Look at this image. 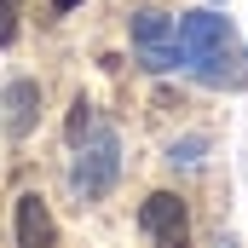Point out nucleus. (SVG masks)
<instances>
[{"mask_svg": "<svg viewBox=\"0 0 248 248\" xmlns=\"http://www.w3.org/2000/svg\"><path fill=\"white\" fill-rule=\"evenodd\" d=\"M179 63L202 87H243L248 75L237 69V41H231V23L208 6H196L179 17Z\"/></svg>", "mask_w": 248, "mask_h": 248, "instance_id": "nucleus-1", "label": "nucleus"}, {"mask_svg": "<svg viewBox=\"0 0 248 248\" xmlns=\"http://www.w3.org/2000/svg\"><path fill=\"white\" fill-rule=\"evenodd\" d=\"M116 179H122V139H116V127H87L75 139V156H69V190L81 202H98V196L116 190Z\"/></svg>", "mask_w": 248, "mask_h": 248, "instance_id": "nucleus-2", "label": "nucleus"}, {"mask_svg": "<svg viewBox=\"0 0 248 248\" xmlns=\"http://www.w3.org/2000/svg\"><path fill=\"white\" fill-rule=\"evenodd\" d=\"M133 52H139V63H144L150 75L179 69V23H173L168 12H156V6L133 12Z\"/></svg>", "mask_w": 248, "mask_h": 248, "instance_id": "nucleus-3", "label": "nucleus"}, {"mask_svg": "<svg viewBox=\"0 0 248 248\" xmlns=\"http://www.w3.org/2000/svg\"><path fill=\"white\" fill-rule=\"evenodd\" d=\"M139 225H144V237H156V243H168V248H179V243L190 237L185 202H179L173 190H150L144 208H139Z\"/></svg>", "mask_w": 248, "mask_h": 248, "instance_id": "nucleus-4", "label": "nucleus"}, {"mask_svg": "<svg viewBox=\"0 0 248 248\" xmlns=\"http://www.w3.org/2000/svg\"><path fill=\"white\" fill-rule=\"evenodd\" d=\"M35 122H41V87L35 81H6V133L29 139Z\"/></svg>", "mask_w": 248, "mask_h": 248, "instance_id": "nucleus-5", "label": "nucleus"}, {"mask_svg": "<svg viewBox=\"0 0 248 248\" xmlns=\"http://www.w3.org/2000/svg\"><path fill=\"white\" fill-rule=\"evenodd\" d=\"M12 225H17V243H23V248H52V243H58V225H52V214H46L41 196H17Z\"/></svg>", "mask_w": 248, "mask_h": 248, "instance_id": "nucleus-6", "label": "nucleus"}, {"mask_svg": "<svg viewBox=\"0 0 248 248\" xmlns=\"http://www.w3.org/2000/svg\"><path fill=\"white\" fill-rule=\"evenodd\" d=\"M202 150H208V139H202V133H190V139H173V144H168V162H173V168H196V162H202Z\"/></svg>", "mask_w": 248, "mask_h": 248, "instance_id": "nucleus-7", "label": "nucleus"}, {"mask_svg": "<svg viewBox=\"0 0 248 248\" xmlns=\"http://www.w3.org/2000/svg\"><path fill=\"white\" fill-rule=\"evenodd\" d=\"M17 12H23V0H0V46L17 41Z\"/></svg>", "mask_w": 248, "mask_h": 248, "instance_id": "nucleus-8", "label": "nucleus"}, {"mask_svg": "<svg viewBox=\"0 0 248 248\" xmlns=\"http://www.w3.org/2000/svg\"><path fill=\"white\" fill-rule=\"evenodd\" d=\"M52 6H58V12H69V6H81V0H52Z\"/></svg>", "mask_w": 248, "mask_h": 248, "instance_id": "nucleus-9", "label": "nucleus"}]
</instances>
